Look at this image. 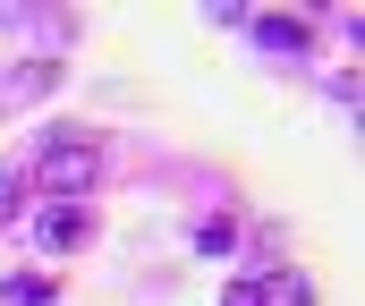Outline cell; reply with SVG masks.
<instances>
[{
	"instance_id": "cell-1",
	"label": "cell",
	"mask_w": 365,
	"mask_h": 306,
	"mask_svg": "<svg viewBox=\"0 0 365 306\" xmlns=\"http://www.w3.org/2000/svg\"><path fill=\"white\" fill-rule=\"evenodd\" d=\"M34 179H43V204H77L102 179V153L93 145H51L43 162H34Z\"/></svg>"
},
{
	"instance_id": "cell-2",
	"label": "cell",
	"mask_w": 365,
	"mask_h": 306,
	"mask_svg": "<svg viewBox=\"0 0 365 306\" xmlns=\"http://www.w3.org/2000/svg\"><path fill=\"white\" fill-rule=\"evenodd\" d=\"M34 238H43V247H86V238H93V213H86V204H43V213H34Z\"/></svg>"
},
{
	"instance_id": "cell-3",
	"label": "cell",
	"mask_w": 365,
	"mask_h": 306,
	"mask_svg": "<svg viewBox=\"0 0 365 306\" xmlns=\"http://www.w3.org/2000/svg\"><path fill=\"white\" fill-rule=\"evenodd\" d=\"M51 86H60V68H51V60H26V68H9V77H0V111H26V102L51 94Z\"/></svg>"
},
{
	"instance_id": "cell-4",
	"label": "cell",
	"mask_w": 365,
	"mask_h": 306,
	"mask_svg": "<svg viewBox=\"0 0 365 306\" xmlns=\"http://www.w3.org/2000/svg\"><path fill=\"white\" fill-rule=\"evenodd\" d=\"M247 34H255L264 51H306V43H314L306 17H247Z\"/></svg>"
},
{
	"instance_id": "cell-5",
	"label": "cell",
	"mask_w": 365,
	"mask_h": 306,
	"mask_svg": "<svg viewBox=\"0 0 365 306\" xmlns=\"http://www.w3.org/2000/svg\"><path fill=\"white\" fill-rule=\"evenodd\" d=\"M255 306H314V281H297V272H272V281L255 290Z\"/></svg>"
},
{
	"instance_id": "cell-6",
	"label": "cell",
	"mask_w": 365,
	"mask_h": 306,
	"mask_svg": "<svg viewBox=\"0 0 365 306\" xmlns=\"http://www.w3.org/2000/svg\"><path fill=\"white\" fill-rule=\"evenodd\" d=\"M0 290H9V306H51V298H60L43 272H17V281H0Z\"/></svg>"
},
{
	"instance_id": "cell-7",
	"label": "cell",
	"mask_w": 365,
	"mask_h": 306,
	"mask_svg": "<svg viewBox=\"0 0 365 306\" xmlns=\"http://www.w3.org/2000/svg\"><path fill=\"white\" fill-rule=\"evenodd\" d=\"M9 213H17V179L0 170V221H9Z\"/></svg>"
},
{
	"instance_id": "cell-8",
	"label": "cell",
	"mask_w": 365,
	"mask_h": 306,
	"mask_svg": "<svg viewBox=\"0 0 365 306\" xmlns=\"http://www.w3.org/2000/svg\"><path fill=\"white\" fill-rule=\"evenodd\" d=\"M0 17H9V9H0Z\"/></svg>"
}]
</instances>
